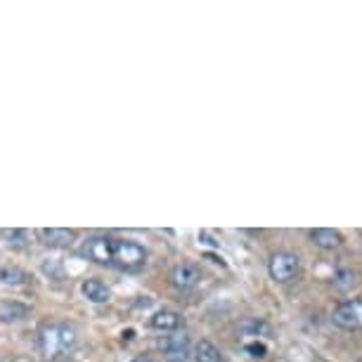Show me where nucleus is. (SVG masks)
<instances>
[{
	"instance_id": "f257e3e1",
	"label": "nucleus",
	"mask_w": 362,
	"mask_h": 362,
	"mask_svg": "<svg viewBox=\"0 0 362 362\" xmlns=\"http://www.w3.org/2000/svg\"><path fill=\"white\" fill-rule=\"evenodd\" d=\"M81 256L114 270H140L147 263V249L126 237L93 235L81 244Z\"/></svg>"
},
{
	"instance_id": "f03ea898",
	"label": "nucleus",
	"mask_w": 362,
	"mask_h": 362,
	"mask_svg": "<svg viewBox=\"0 0 362 362\" xmlns=\"http://www.w3.org/2000/svg\"><path fill=\"white\" fill-rule=\"evenodd\" d=\"M36 346L43 360H64L76 351L78 346V332L76 327L62 320H50L43 322L36 334Z\"/></svg>"
},
{
	"instance_id": "7ed1b4c3",
	"label": "nucleus",
	"mask_w": 362,
	"mask_h": 362,
	"mask_svg": "<svg viewBox=\"0 0 362 362\" xmlns=\"http://www.w3.org/2000/svg\"><path fill=\"white\" fill-rule=\"evenodd\" d=\"M298 270H300V261L296 254H291V251H277L268 263L270 277L279 284L291 282V279L298 275Z\"/></svg>"
},
{
	"instance_id": "20e7f679",
	"label": "nucleus",
	"mask_w": 362,
	"mask_h": 362,
	"mask_svg": "<svg viewBox=\"0 0 362 362\" xmlns=\"http://www.w3.org/2000/svg\"><path fill=\"white\" fill-rule=\"evenodd\" d=\"M332 322L339 329H360L362 327V298H348L332 313Z\"/></svg>"
},
{
	"instance_id": "39448f33",
	"label": "nucleus",
	"mask_w": 362,
	"mask_h": 362,
	"mask_svg": "<svg viewBox=\"0 0 362 362\" xmlns=\"http://www.w3.org/2000/svg\"><path fill=\"white\" fill-rule=\"evenodd\" d=\"M168 282L180 291L194 289L202 282V270L194 263H177L168 270Z\"/></svg>"
},
{
	"instance_id": "423d86ee",
	"label": "nucleus",
	"mask_w": 362,
	"mask_h": 362,
	"mask_svg": "<svg viewBox=\"0 0 362 362\" xmlns=\"http://www.w3.org/2000/svg\"><path fill=\"white\" fill-rule=\"evenodd\" d=\"M159 348L170 362H185L189 358V341L187 337H180V334H168V337H163L159 341Z\"/></svg>"
},
{
	"instance_id": "0eeeda50",
	"label": "nucleus",
	"mask_w": 362,
	"mask_h": 362,
	"mask_svg": "<svg viewBox=\"0 0 362 362\" xmlns=\"http://www.w3.org/2000/svg\"><path fill=\"white\" fill-rule=\"evenodd\" d=\"M38 237H40V242L50 249H66L74 244L76 232L66 230V228H43V230H38Z\"/></svg>"
},
{
	"instance_id": "6e6552de",
	"label": "nucleus",
	"mask_w": 362,
	"mask_h": 362,
	"mask_svg": "<svg viewBox=\"0 0 362 362\" xmlns=\"http://www.w3.org/2000/svg\"><path fill=\"white\" fill-rule=\"evenodd\" d=\"M149 325L154 327L156 332H163V334H173L177 327L182 325V317L177 315L175 310H168V308H163V310H156L152 320H149Z\"/></svg>"
},
{
	"instance_id": "1a4fd4ad",
	"label": "nucleus",
	"mask_w": 362,
	"mask_h": 362,
	"mask_svg": "<svg viewBox=\"0 0 362 362\" xmlns=\"http://www.w3.org/2000/svg\"><path fill=\"white\" fill-rule=\"evenodd\" d=\"M310 242L315 244L317 249H325V251H332L341 247L344 237H341L339 230H332V228H317V230H310Z\"/></svg>"
},
{
	"instance_id": "9d476101",
	"label": "nucleus",
	"mask_w": 362,
	"mask_h": 362,
	"mask_svg": "<svg viewBox=\"0 0 362 362\" xmlns=\"http://www.w3.org/2000/svg\"><path fill=\"white\" fill-rule=\"evenodd\" d=\"M81 291H83V296L90 300V303H107V300L112 298V289H109L102 279H86V282L81 284Z\"/></svg>"
},
{
	"instance_id": "9b49d317",
	"label": "nucleus",
	"mask_w": 362,
	"mask_h": 362,
	"mask_svg": "<svg viewBox=\"0 0 362 362\" xmlns=\"http://www.w3.org/2000/svg\"><path fill=\"white\" fill-rule=\"evenodd\" d=\"M194 362H223V353L216 344L202 339L199 344L194 346Z\"/></svg>"
},
{
	"instance_id": "f8f14e48",
	"label": "nucleus",
	"mask_w": 362,
	"mask_h": 362,
	"mask_svg": "<svg viewBox=\"0 0 362 362\" xmlns=\"http://www.w3.org/2000/svg\"><path fill=\"white\" fill-rule=\"evenodd\" d=\"M239 332L247 334V337H270L272 329L268 322L263 320H247V322L239 325Z\"/></svg>"
},
{
	"instance_id": "ddd939ff",
	"label": "nucleus",
	"mask_w": 362,
	"mask_h": 362,
	"mask_svg": "<svg viewBox=\"0 0 362 362\" xmlns=\"http://www.w3.org/2000/svg\"><path fill=\"white\" fill-rule=\"evenodd\" d=\"M26 279H29V275L19 268H3L0 270V282H5V284H24Z\"/></svg>"
},
{
	"instance_id": "4468645a",
	"label": "nucleus",
	"mask_w": 362,
	"mask_h": 362,
	"mask_svg": "<svg viewBox=\"0 0 362 362\" xmlns=\"http://www.w3.org/2000/svg\"><path fill=\"white\" fill-rule=\"evenodd\" d=\"M3 237L10 239V247H26V242H29V232L26 230H3Z\"/></svg>"
},
{
	"instance_id": "2eb2a0df",
	"label": "nucleus",
	"mask_w": 362,
	"mask_h": 362,
	"mask_svg": "<svg viewBox=\"0 0 362 362\" xmlns=\"http://www.w3.org/2000/svg\"><path fill=\"white\" fill-rule=\"evenodd\" d=\"M334 284H337L339 289H348L351 284H355V275L351 270H341L337 275V279H334Z\"/></svg>"
},
{
	"instance_id": "dca6fc26",
	"label": "nucleus",
	"mask_w": 362,
	"mask_h": 362,
	"mask_svg": "<svg viewBox=\"0 0 362 362\" xmlns=\"http://www.w3.org/2000/svg\"><path fill=\"white\" fill-rule=\"evenodd\" d=\"M247 353H251V358H263V355H265V346L251 344V346H247Z\"/></svg>"
},
{
	"instance_id": "f3484780",
	"label": "nucleus",
	"mask_w": 362,
	"mask_h": 362,
	"mask_svg": "<svg viewBox=\"0 0 362 362\" xmlns=\"http://www.w3.org/2000/svg\"><path fill=\"white\" fill-rule=\"evenodd\" d=\"M133 362H159V360L149 358V355H138V358H133Z\"/></svg>"
}]
</instances>
